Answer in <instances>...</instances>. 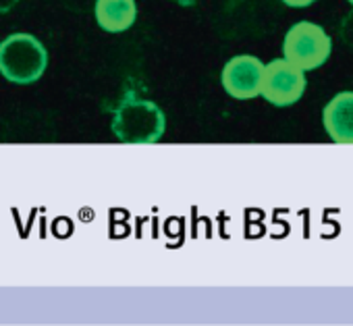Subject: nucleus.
<instances>
[{
    "instance_id": "nucleus-1",
    "label": "nucleus",
    "mask_w": 353,
    "mask_h": 326,
    "mask_svg": "<svg viewBox=\"0 0 353 326\" xmlns=\"http://www.w3.org/2000/svg\"><path fill=\"white\" fill-rule=\"evenodd\" d=\"M166 114L143 96L127 92L112 114V135L125 145H154L164 137Z\"/></svg>"
},
{
    "instance_id": "nucleus-2",
    "label": "nucleus",
    "mask_w": 353,
    "mask_h": 326,
    "mask_svg": "<svg viewBox=\"0 0 353 326\" xmlns=\"http://www.w3.org/2000/svg\"><path fill=\"white\" fill-rule=\"evenodd\" d=\"M48 69V50L34 34L17 32L0 42V75L15 85H32Z\"/></svg>"
},
{
    "instance_id": "nucleus-3",
    "label": "nucleus",
    "mask_w": 353,
    "mask_h": 326,
    "mask_svg": "<svg viewBox=\"0 0 353 326\" xmlns=\"http://www.w3.org/2000/svg\"><path fill=\"white\" fill-rule=\"evenodd\" d=\"M332 52V40L326 30L312 21H297L283 40V59L299 67L303 73L320 69Z\"/></svg>"
},
{
    "instance_id": "nucleus-4",
    "label": "nucleus",
    "mask_w": 353,
    "mask_h": 326,
    "mask_svg": "<svg viewBox=\"0 0 353 326\" xmlns=\"http://www.w3.org/2000/svg\"><path fill=\"white\" fill-rule=\"evenodd\" d=\"M307 88L305 73L287 59H274L264 65L260 96L274 108H289L297 104Z\"/></svg>"
},
{
    "instance_id": "nucleus-5",
    "label": "nucleus",
    "mask_w": 353,
    "mask_h": 326,
    "mask_svg": "<svg viewBox=\"0 0 353 326\" xmlns=\"http://www.w3.org/2000/svg\"><path fill=\"white\" fill-rule=\"evenodd\" d=\"M264 63L254 54H237L229 59L221 71L223 90L235 100H254L260 96Z\"/></svg>"
},
{
    "instance_id": "nucleus-6",
    "label": "nucleus",
    "mask_w": 353,
    "mask_h": 326,
    "mask_svg": "<svg viewBox=\"0 0 353 326\" xmlns=\"http://www.w3.org/2000/svg\"><path fill=\"white\" fill-rule=\"evenodd\" d=\"M322 125L334 143L353 145V92H339L322 110Z\"/></svg>"
},
{
    "instance_id": "nucleus-7",
    "label": "nucleus",
    "mask_w": 353,
    "mask_h": 326,
    "mask_svg": "<svg viewBox=\"0 0 353 326\" xmlns=\"http://www.w3.org/2000/svg\"><path fill=\"white\" fill-rule=\"evenodd\" d=\"M94 17L106 34H123L137 21L135 0H94Z\"/></svg>"
},
{
    "instance_id": "nucleus-8",
    "label": "nucleus",
    "mask_w": 353,
    "mask_h": 326,
    "mask_svg": "<svg viewBox=\"0 0 353 326\" xmlns=\"http://www.w3.org/2000/svg\"><path fill=\"white\" fill-rule=\"evenodd\" d=\"M316 0H283V5L291 7V9H305L310 5H314Z\"/></svg>"
},
{
    "instance_id": "nucleus-9",
    "label": "nucleus",
    "mask_w": 353,
    "mask_h": 326,
    "mask_svg": "<svg viewBox=\"0 0 353 326\" xmlns=\"http://www.w3.org/2000/svg\"><path fill=\"white\" fill-rule=\"evenodd\" d=\"M17 5H19V0H0V17L11 13Z\"/></svg>"
},
{
    "instance_id": "nucleus-10",
    "label": "nucleus",
    "mask_w": 353,
    "mask_h": 326,
    "mask_svg": "<svg viewBox=\"0 0 353 326\" xmlns=\"http://www.w3.org/2000/svg\"><path fill=\"white\" fill-rule=\"evenodd\" d=\"M170 3H174V5H179V7H194L198 0H170Z\"/></svg>"
},
{
    "instance_id": "nucleus-11",
    "label": "nucleus",
    "mask_w": 353,
    "mask_h": 326,
    "mask_svg": "<svg viewBox=\"0 0 353 326\" xmlns=\"http://www.w3.org/2000/svg\"><path fill=\"white\" fill-rule=\"evenodd\" d=\"M347 3H349V5H351V7H353V0H347Z\"/></svg>"
}]
</instances>
